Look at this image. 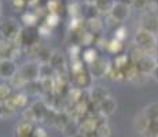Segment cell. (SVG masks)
Wrapping results in <instances>:
<instances>
[{
  "label": "cell",
  "instance_id": "cell-36",
  "mask_svg": "<svg viewBox=\"0 0 158 137\" xmlns=\"http://www.w3.org/2000/svg\"><path fill=\"white\" fill-rule=\"evenodd\" d=\"M59 2L58 0H48L47 3V8H48V13L50 14H58V11H59Z\"/></svg>",
  "mask_w": 158,
  "mask_h": 137
},
{
  "label": "cell",
  "instance_id": "cell-46",
  "mask_svg": "<svg viewBox=\"0 0 158 137\" xmlns=\"http://www.w3.org/2000/svg\"><path fill=\"white\" fill-rule=\"evenodd\" d=\"M4 117V110H3V103H0V118Z\"/></svg>",
  "mask_w": 158,
  "mask_h": 137
},
{
  "label": "cell",
  "instance_id": "cell-43",
  "mask_svg": "<svg viewBox=\"0 0 158 137\" xmlns=\"http://www.w3.org/2000/svg\"><path fill=\"white\" fill-rule=\"evenodd\" d=\"M13 3L17 8H22L26 4V0H13Z\"/></svg>",
  "mask_w": 158,
  "mask_h": 137
},
{
  "label": "cell",
  "instance_id": "cell-12",
  "mask_svg": "<svg viewBox=\"0 0 158 137\" xmlns=\"http://www.w3.org/2000/svg\"><path fill=\"white\" fill-rule=\"evenodd\" d=\"M98 121L94 117H84L83 121L80 122V133L81 135H88V133L96 132Z\"/></svg>",
  "mask_w": 158,
  "mask_h": 137
},
{
  "label": "cell",
  "instance_id": "cell-34",
  "mask_svg": "<svg viewBox=\"0 0 158 137\" xmlns=\"http://www.w3.org/2000/svg\"><path fill=\"white\" fill-rule=\"evenodd\" d=\"M121 48H123V44H121V41L115 40V38H113L111 41H109V47L107 50L110 51L111 54H118L121 51Z\"/></svg>",
  "mask_w": 158,
  "mask_h": 137
},
{
  "label": "cell",
  "instance_id": "cell-28",
  "mask_svg": "<svg viewBox=\"0 0 158 137\" xmlns=\"http://www.w3.org/2000/svg\"><path fill=\"white\" fill-rule=\"evenodd\" d=\"M52 54L54 52H52V51H50L48 48H41L40 52H39V56H37L39 63H50Z\"/></svg>",
  "mask_w": 158,
  "mask_h": 137
},
{
  "label": "cell",
  "instance_id": "cell-39",
  "mask_svg": "<svg viewBox=\"0 0 158 137\" xmlns=\"http://www.w3.org/2000/svg\"><path fill=\"white\" fill-rule=\"evenodd\" d=\"M106 25H107L109 27H115V29H117V27H120L121 23H120V22H117V21H115L113 17L107 15V19H106Z\"/></svg>",
  "mask_w": 158,
  "mask_h": 137
},
{
  "label": "cell",
  "instance_id": "cell-37",
  "mask_svg": "<svg viewBox=\"0 0 158 137\" xmlns=\"http://www.w3.org/2000/svg\"><path fill=\"white\" fill-rule=\"evenodd\" d=\"M58 22H59V15H58V14H50V13H48L47 18H45V23H47V25L50 26V27H52V26H56Z\"/></svg>",
  "mask_w": 158,
  "mask_h": 137
},
{
  "label": "cell",
  "instance_id": "cell-15",
  "mask_svg": "<svg viewBox=\"0 0 158 137\" xmlns=\"http://www.w3.org/2000/svg\"><path fill=\"white\" fill-rule=\"evenodd\" d=\"M73 75V81H74L76 87L77 88H87L89 87L91 84V74H88V73L85 71V70H83V71L80 73H76V74H72Z\"/></svg>",
  "mask_w": 158,
  "mask_h": 137
},
{
  "label": "cell",
  "instance_id": "cell-35",
  "mask_svg": "<svg viewBox=\"0 0 158 137\" xmlns=\"http://www.w3.org/2000/svg\"><path fill=\"white\" fill-rule=\"evenodd\" d=\"M22 21L25 22L26 26H35L36 22H37V15L36 14H32V13H28L22 17Z\"/></svg>",
  "mask_w": 158,
  "mask_h": 137
},
{
  "label": "cell",
  "instance_id": "cell-20",
  "mask_svg": "<svg viewBox=\"0 0 158 137\" xmlns=\"http://www.w3.org/2000/svg\"><path fill=\"white\" fill-rule=\"evenodd\" d=\"M63 135H65V137H77L78 135H81L80 133V122L72 119L70 122L66 125L65 129H63Z\"/></svg>",
  "mask_w": 158,
  "mask_h": 137
},
{
  "label": "cell",
  "instance_id": "cell-31",
  "mask_svg": "<svg viewBox=\"0 0 158 137\" xmlns=\"http://www.w3.org/2000/svg\"><path fill=\"white\" fill-rule=\"evenodd\" d=\"M40 84H39V81L37 82H26L25 84V92H26V95H37L39 93V91H40Z\"/></svg>",
  "mask_w": 158,
  "mask_h": 137
},
{
  "label": "cell",
  "instance_id": "cell-41",
  "mask_svg": "<svg viewBox=\"0 0 158 137\" xmlns=\"http://www.w3.org/2000/svg\"><path fill=\"white\" fill-rule=\"evenodd\" d=\"M132 4L136 8H144L148 4V0H132Z\"/></svg>",
  "mask_w": 158,
  "mask_h": 137
},
{
  "label": "cell",
  "instance_id": "cell-10",
  "mask_svg": "<svg viewBox=\"0 0 158 137\" xmlns=\"http://www.w3.org/2000/svg\"><path fill=\"white\" fill-rule=\"evenodd\" d=\"M50 65L52 66V69L58 73H66L68 70V62H66V58L63 56L60 52H54L52 56H51V60H50Z\"/></svg>",
  "mask_w": 158,
  "mask_h": 137
},
{
  "label": "cell",
  "instance_id": "cell-9",
  "mask_svg": "<svg viewBox=\"0 0 158 137\" xmlns=\"http://www.w3.org/2000/svg\"><path fill=\"white\" fill-rule=\"evenodd\" d=\"M138 66V70L140 73H144V74H151L154 71V69L157 67V62H156V56L147 54L144 55V58L140 60L139 63H136Z\"/></svg>",
  "mask_w": 158,
  "mask_h": 137
},
{
  "label": "cell",
  "instance_id": "cell-25",
  "mask_svg": "<svg viewBox=\"0 0 158 137\" xmlns=\"http://www.w3.org/2000/svg\"><path fill=\"white\" fill-rule=\"evenodd\" d=\"M113 4L114 3L111 0H96L95 2V6L98 8L99 13H106V14H110L111 8H113Z\"/></svg>",
  "mask_w": 158,
  "mask_h": 137
},
{
  "label": "cell",
  "instance_id": "cell-45",
  "mask_svg": "<svg viewBox=\"0 0 158 137\" xmlns=\"http://www.w3.org/2000/svg\"><path fill=\"white\" fill-rule=\"evenodd\" d=\"M84 137H99L96 132H92V133H88V135H84Z\"/></svg>",
  "mask_w": 158,
  "mask_h": 137
},
{
  "label": "cell",
  "instance_id": "cell-2",
  "mask_svg": "<svg viewBox=\"0 0 158 137\" xmlns=\"http://www.w3.org/2000/svg\"><path fill=\"white\" fill-rule=\"evenodd\" d=\"M0 30H2V34L4 37V40L10 41V42H19L21 38V33H22V29L19 27L17 22L14 19H6L4 22L0 26Z\"/></svg>",
  "mask_w": 158,
  "mask_h": 137
},
{
  "label": "cell",
  "instance_id": "cell-24",
  "mask_svg": "<svg viewBox=\"0 0 158 137\" xmlns=\"http://www.w3.org/2000/svg\"><path fill=\"white\" fill-rule=\"evenodd\" d=\"M55 75L56 71L50 63H40V80L41 78H54Z\"/></svg>",
  "mask_w": 158,
  "mask_h": 137
},
{
  "label": "cell",
  "instance_id": "cell-33",
  "mask_svg": "<svg viewBox=\"0 0 158 137\" xmlns=\"http://www.w3.org/2000/svg\"><path fill=\"white\" fill-rule=\"evenodd\" d=\"M22 121H25V122H29V123H33L37 121V118H36L35 112H33L32 108H26L25 111L22 112Z\"/></svg>",
  "mask_w": 158,
  "mask_h": 137
},
{
  "label": "cell",
  "instance_id": "cell-6",
  "mask_svg": "<svg viewBox=\"0 0 158 137\" xmlns=\"http://www.w3.org/2000/svg\"><path fill=\"white\" fill-rule=\"evenodd\" d=\"M96 107H98V112L102 117L107 118V117H111L115 112V110H117V102L111 96H107L99 104H96Z\"/></svg>",
  "mask_w": 158,
  "mask_h": 137
},
{
  "label": "cell",
  "instance_id": "cell-5",
  "mask_svg": "<svg viewBox=\"0 0 158 137\" xmlns=\"http://www.w3.org/2000/svg\"><path fill=\"white\" fill-rule=\"evenodd\" d=\"M39 36H40L39 34V29H36L35 26H26L21 33L19 42L26 45V47H32V45L37 44Z\"/></svg>",
  "mask_w": 158,
  "mask_h": 137
},
{
  "label": "cell",
  "instance_id": "cell-26",
  "mask_svg": "<svg viewBox=\"0 0 158 137\" xmlns=\"http://www.w3.org/2000/svg\"><path fill=\"white\" fill-rule=\"evenodd\" d=\"M96 133L99 137H110L111 136V127L107 122H99L96 126Z\"/></svg>",
  "mask_w": 158,
  "mask_h": 137
},
{
  "label": "cell",
  "instance_id": "cell-11",
  "mask_svg": "<svg viewBox=\"0 0 158 137\" xmlns=\"http://www.w3.org/2000/svg\"><path fill=\"white\" fill-rule=\"evenodd\" d=\"M142 29H146V30H148V32H151V33H156L158 32V17L156 14H153V13H147L143 17V19H142Z\"/></svg>",
  "mask_w": 158,
  "mask_h": 137
},
{
  "label": "cell",
  "instance_id": "cell-7",
  "mask_svg": "<svg viewBox=\"0 0 158 137\" xmlns=\"http://www.w3.org/2000/svg\"><path fill=\"white\" fill-rule=\"evenodd\" d=\"M17 73H18V70H17L14 60L0 59V78L10 81Z\"/></svg>",
  "mask_w": 158,
  "mask_h": 137
},
{
  "label": "cell",
  "instance_id": "cell-17",
  "mask_svg": "<svg viewBox=\"0 0 158 137\" xmlns=\"http://www.w3.org/2000/svg\"><path fill=\"white\" fill-rule=\"evenodd\" d=\"M72 121L70 117V112L69 111H58L56 112V117H55V122H54V126L56 129L63 130L66 127V125Z\"/></svg>",
  "mask_w": 158,
  "mask_h": 137
},
{
  "label": "cell",
  "instance_id": "cell-14",
  "mask_svg": "<svg viewBox=\"0 0 158 137\" xmlns=\"http://www.w3.org/2000/svg\"><path fill=\"white\" fill-rule=\"evenodd\" d=\"M107 96H109V92L103 87H94L89 91V102L95 103V104H99Z\"/></svg>",
  "mask_w": 158,
  "mask_h": 137
},
{
  "label": "cell",
  "instance_id": "cell-32",
  "mask_svg": "<svg viewBox=\"0 0 158 137\" xmlns=\"http://www.w3.org/2000/svg\"><path fill=\"white\" fill-rule=\"evenodd\" d=\"M146 137H158V121H150L148 129L144 133Z\"/></svg>",
  "mask_w": 158,
  "mask_h": 137
},
{
  "label": "cell",
  "instance_id": "cell-47",
  "mask_svg": "<svg viewBox=\"0 0 158 137\" xmlns=\"http://www.w3.org/2000/svg\"><path fill=\"white\" fill-rule=\"evenodd\" d=\"M154 56H156V62H157V66H158V52H157L156 55H154Z\"/></svg>",
  "mask_w": 158,
  "mask_h": 137
},
{
  "label": "cell",
  "instance_id": "cell-23",
  "mask_svg": "<svg viewBox=\"0 0 158 137\" xmlns=\"http://www.w3.org/2000/svg\"><path fill=\"white\" fill-rule=\"evenodd\" d=\"M143 114L150 121H158V103H151V104L146 106Z\"/></svg>",
  "mask_w": 158,
  "mask_h": 137
},
{
  "label": "cell",
  "instance_id": "cell-38",
  "mask_svg": "<svg viewBox=\"0 0 158 137\" xmlns=\"http://www.w3.org/2000/svg\"><path fill=\"white\" fill-rule=\"evenodd\" d=\"M127 34H128V33H127V29L124 26H120V27H117V29H115V40H118V41H121L123 42L124 41V38H127Z\"/></svg>",
  "mask_w": 158,
  "mask_h": 137
},
{
  "label": "cell",
  "instance_id": "cell-40",
  "mask_svg": "<svg viewBox=\"0 0 158 137\" xmlns=\"http://www.w3.org/2000/svg\"><path fill=\"white\" fill-rule=\"evenodd\" d=\"M32 137H47V133L43 127H36V129H33Z\"/></svg>",
  "mask_w": 158,
  "mask_h": 137
},
{
  "label": "cell",
  "instance_id": "cell-3",
  "mask_svg": "<svg viewBox=\"0 0 158 137\" xmlns=\"http://www.w3.org/2000/svg\"><path fill=\"white\" fill-rule=\"evenodd\" d=\"M19 74L25 82H37L40 81V63L36 60H29L21 67Z\"/></svg>",
  "mask_w": 158,
  "mask_h": 137
},
{
  "label": "cell",
  "instance_id": "cell-22",
  "mask_svg": "<svg viewBox=\"0 0 158 137\" xmlns=\"http://www.w3.org/2000/svg\"><path fill=\"white\" fill-rule=\"evenodd\" d=\"M102 26H103V23L101 22V21H99V18H91V19H88L87 23H85L87 32L92 33V34H94V33L101 32Z\"/></svg>",
  "mask_w": 158,
  "mask_h": 137
},
{
  "label": "cell",
  "instance_id": "cell-21",
  "mask_svg": "<svg viewBox=\"0 0 158 137\" xmlns=\"http://www.w3.org/2000/svg\"><path fill=\"white\" fill-rule=\"evenodd\" d=\"M10 100L13 102V104L15 107H23V106L26 104V100H28V95L23 92H19V91H17V92H14L13 95L10 96Z\"/></svg>",
  "mask_w": 158,
  "mask_h": 137
},
{
  "label": "cell",
  "instance_id": "cell-30",
  "mask_svg": "<svg viewBox=\"0 0 158 137\" xmlns=\"http://www.w3.org/2000/svg\"><path fill=\"white\" fill-rule=\"evenodd\" d=\"M96 59H98V56H96V51L94 50V48H88V50H85L83 52V60L87 65H91V63Z\"/></svg>",
  "mask_w": 158,
  "mask_h": 137
},
{
  "label": "cell",
  "instance_id": "cell-27",
  "mask_svg": "<svg viewBox=\"0 0 158 137\" xmlns=\"http://www.w3.org/2000/svg\"><path fill=\"white\" fill-rule=\"evenodd\" d=\"M11 95H13V92H11L10 85L8 84H0V103H3L7 99H10Z\"/></svg>",
  "mask_w": 158,
  "mask_h": 137
},
{
  "label": "cell",
  "instance_id": "cell-42",
  "mask_svg": "<svg viewBox=\"0 0 158 137\" xmlns=\"http://www.w3.org/2000/svg\"><path fill=\"white\" fill-rule=\"evenodd\" d=\"M37 29H39V34H50V33H51V27L48 26L47 23H44V25L39 26Z\"/></svg>",
  "mask_w": 158,
  "mask_h": 137
},
{
  "label": "cell",
  "instance_id": "cell-19",
  "mask_svg": "<svg viewBox=\"0 0 158 137\" xmlns=\"http://www.w3.org/2000/svg\"><path fill=\"white\" fill-rule=\"evenodd\" d=\"M148 123H150V119L146 117L143 112H142L140 115H138V117H136V119H135L136 130H138L140 135H143V136H144V133L147 132V129H148Z\"/></svg>",
  "mask_w": 158,
  "mask_h": 137
},
{
  "label": "cell",
  "instance_id": "cell-13",
  "mask_svg": "<svg viewBox=\"0 0 158 137\" xmlns=\"http://www.w3.org/2000/svg\"><path fill=\"white\" fill-rule=\"evenodd\" d=\"M30 108L33 110V112H35L37 121H40V122L44 121L45 114H47V111L50 110V107L47 106V103H45L44 100H36V102L30 106Z\"/></svg>",
  "mask_w": 158,
  "mask_h": 137
},
{
  "label": "cell",
  "instance_id": "cell-4",
  "mask_svg": "<svg viewBox=\"0 0 158 137\" xmlns=\"http://www.w3.org/2000/svg\"><path fill=\"white\" fill-rule=\"evenodd\" d=\"M89 66V74L92 78H102L105 75H107L109 70H110L111 65L103 58H98L96 60H94Z\"/></svg>",
  "mask_w": 158,
  "mask_h": 137
},
{
  "label": "cell",
  "instance_id": "cell-16",
  "mask_svg": "<svg viewBox=\"0 0 158 137\" xmlns=\"http://www.w3.org/2000/svg\"><path fill=\"white\" fill-rule=\"evenodd\" d=\"M33 126L32 123L25 122V121H19L15 126V137H32Z\"/></svg>",
  "mask_w": 158,
  "mask_h": 137
},
{
  "label": "cell",
  "instance_id": "cell-18",
  "mask_svg": "<svg viewBox=\"0 0 158 137\" xmlns=\"http://www.w3.org/2000/svg\"><path fill=\"white\" fill-rule=\"evenodd\" d=\"M144 55H147V54H146L142 48H139L138 45H133V47L129 48L128 58H129L131 63H135V65H136V63H139L142 59H143Z\"/></svg>",
  "mask_w": 158,
  "mask_h": 137
},
{
  "label": "cell",
  "instance_id": "cell-8",
  "mask_svg": "<svg viewBox=\"0 0 158 137\" xmlns=\"http://www.w3.org/2000/svg\"><path fill=\"white\" fill-rule=\"evenodd\" d=\"M131 11H129V6L128 4H123V3H114L113 8L110 11V17H113L117 22L123 23L127 18L129 17Z\"/></svg>",
  "mask_w": 158,
  "mask_h": 137
},
{
  "label": "cell",
  "instance_id": "cell-29",
  "mask_svg": "<svg viewBox=\"0 0 158 137\" xmlns=\"http://www.w3.org/2000/svg\"><path fill=\"white\" fill-rule=\"evenodd\" d=\"M25 84H26V82L22 78V75L19 74V71H18L17 74H15L14 77L10 80V87L15 88V89H21V88H23V87H25Z\"/></svg>",
  "mask_w": 158,
  "mask_h": 137
},
{
  "label": "cell",
  "instance_id": "cell-1",
  "mask_svg": "<svg viewBox=\"0 0 158 137\" xmlns=\"http://www.w3.org/2000/svg\"><path fill=\"white\" fill-rule=\"evenodd\" d=\"M135 45L142 48L146 54H151V52H154L158 47L157 36L154 34V33L140 27L135 34Z\"/></svg>",
  "mask_w": 158,
  "mask_h": 137
},
{
  "label": "cell",
  "instance_id": "cell-44",
  "mask_svg": "<svg viewBox=\"0 0 158 137\" xmlns=\"http://www.w3.org/2000/svg\"><path fill=\"white\" fill-rule=\"evenodd\" d=\"M151 75H153V77H154V80L158 81V66H157L156 69H154V71L151 73Z\"/></svg>",
  "mask_w": 158,
  "mask_h": 137
}]
</instances>
